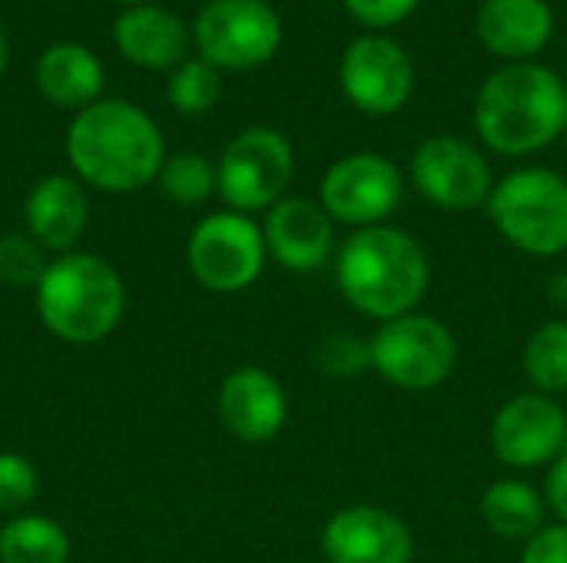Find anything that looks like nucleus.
Wrapping results in <instances>:
<instances>
[{
  "label": "nucleus",
  "mask_w": 567,
  "mask_h": 563,
  "mask_svg": "<svg viewBox=\"0 0 567 563\" xmlns=\"http://www.w3.org/2000/svg\"><path fill=\"white\" fill-rule=\"evenodd\" d=\"M66 159L80 183L103 192H136L156 183L166 143L146 110L126 100H96L66 126Z\"/></svg>",
  "instance_id": "obj_1"
},
{
  "label": "nucleus",
  "mask_w": 567,
  "mask_h": 563,
  "mask_svg": "<svg viewBox=\"0 0 567 563\" xmlns=\"http://www.w3.org/2000/svg\"><path fill=\"white\" fill-rule=\"evenodd\" d=\"M475 133L498 156H532L567 129V80L535 60L498 66L475 96Z\"/></svg>",
  "instance_id": "obj_2"
},
{
  "label": "nucleus",
  "mask_w": 567,
  "mask_h": 563,
  "mask_svg": "<svg viewBox=\"0 0 567 563\" xmlns=\"http://www.w3.org/2000/svg\"><path fill=\"white\" fill-rule=\"evenodd\" d=\"M336 279L342 299L365 319L389 322L415 312L432 282L429 252L395 226L355 229L339 249Z\"/></svg>",
  "instance_id": "obj_3"
},
{
  "label": "nucleus",
  "mask_w": 567,
  "mask_h": 563,
  "mask_svg": "<svg viewBox=\"0 0 567 563\" xmlns=\"http://www.w3.org/2000/svg\"><path fill=\"white\" fill-rule=\"evenodd\" d=\"M123 309L126 292L120 272L93 252L56 256L37 285L40 322L73 345L103 342L120 325Z\"/></svg>",
  "instance_id": "obj_4"
},
{
  "label": "nucleus",
  "mask_w": 567,
  "mask_h": 563,
  "mask_svg": "<svg viewBox=\"0 0 567 563\" xmlns=\"http://www.w3.org/2000/svg\"><path fill=\"white\" fill-rule=\"evenodd\" d=\"M495 229L522 252L551 259L567 252V183L542 166H525L495 183L488 196Z\"/></svg>",
  "instance_id": "obj_5"
},
{
  "label": "nucleus",
  "mask_w": 567,
  "mask_h": 563,
  "mask_svg": "<svg viewBox=\"0 0 567 563\" xmlns=\"http://www.w3.org/2000/svg\"><path fill=\"white\" fill-rule=\"evenodd\" d=\"M369 358L372 372L389 385L405 392H429L455 372L458 345L445 322L409 312L379 322L369 338Z\"/></svg>",
  "instance_id": "obj_6"
},
{
  "label": "nucleus",
  "mask_w": 567,
  "mask_h": 563,
  "mask_svg": "<svg viewBox=\"0 0 567 563\" xmlns=\"http://www.w3.org/2000/svg\"><path fill=\"white\" fill-rule=\"evenodd\" d=\"M296 173L292 143L269 126L243 129L216 163V192L233 212H269Z\"/></svg>",
  "instance_id": "obj_7"
},
{
  "label": "nucleus",
  "mask_w": 567,
  "mask_h": 563,
  "mask_svg": "<svg viewBox=\"0 0 567 563\" xmlns=\"http://www.w3.org/2000/svg\"><path fill=\"white\" fill-rule=\"evenodd\" d=\"M199 56L216 70H256L282 43V20L266 0H209L193 23Z\"/></svg>",
  "instance_id": "obj_8"
},
{
  "label": "nucleus",
  "mask_w": 567,
  "mask_h": 563,
  "mask_svg": "<svg viewBox=\"0 0 567 563\" xmlns=\"http://www.w3.org/2000/svg\"><path fill=\"white\" fill-rule=\"evenodd\" d=\"M266 239L262 226H256L243 212H213L203 222H196L186 262L199 285L209 292H243L249 289L266 265Z\"/></svg>",
  "instance_id": "obj_9"
},
{
  "label": "nucleus",
  "mask_w": 567,
  "mask_h": 563,
  "mask_svg": "<svg viewBox=\"0 0 567 563\" xmlns=\"http://www.w3.org/2000/svg\"><path fill=\"white\" fill-rule=\"evenodd\" d=\"M402 169L379 153H352L336 159L319 183V206L332 222L355 229L382 226L402 202Z\"/></svg>",
  "instance_id": "obj_10"
},
{
  "label": "nucleus",
  "mask_w": 567,
  "mask_h": 563,
  "mask_svg": "<svg viewBox=\"0 0 567 563\" xmlns=\"http://www.w3.org/2000/svg\"><path fill=\"white\" fill-rule=\"evenodd\" d=\"M342 96L365 116L399 113L415 90V63L385 33L355 37L339 60Z\"/></svg>",
  "instance_id": "obj_11"
},
{
  "label": "nucleus",
  "mask_w": 567,
  "mask_h": 563,
  "mask_svg": "<svg viewBox=\"0 0 567 563\" xmlns=\"http://www.w3.org/2000/svg\"><path fill=\"white\" fill-rule=\"evenodd\" d=\"M412 186L439 209L465 212L488 202L495 189L492 166L478 146L458 136H429L412 153Z\"/></svg>",
  "instance_id": "obj_12"
},
{
  "label": "nucleus",
  "mask_w": 567,
  "mask_h": 563,
  "mask_svg": "<svg viewBox=\"0 0 567 563\" xmlns=\"http://www.w3.org/2000/svg\"><path fill=\"white\" fill-rule=\"evenodd\" d=\"M567 411L548 395L508 398L492 421V451L508 468H542L565 455Z\"/></svg>",
  "instance_id": "obj_13"
},
{
  "label": "nucleus",
  "mask_w": 567,
  "mask_h": 563,
  "mask_svg": "<svg viewBox=\"0 0 567 563\" xmlns=\"http://www.w3.org/2000/svg\"><path fill=\"white\" fill-rule=\"evenodd\" d=\"M322 554L329 563H412L415 538L399 514L375 504H352L329 518Z\"/></svg>",
  "instance_id": "obj_14"
},
{
  "label": "nucleus",
  "mask_w": 567,
  "mask_h": 563,
  "mask_svg": "<svg viewBox=\"0 0 567 563\" xmlns=\"http://www.w3.org/2000/svg\"><path fill=\"white\" fill-rule=\"evenodd\" d=\"M262 239H266V252L289 272L322 269L336 246L329 212L319 202L299 196L279 199L266 212Z\"/></svg>",
  "instance_id": "obj_15"
},
{
  "label": "nucleus",
  "mask_w": 567,
  "mask_h": 563,
  "mask_svg": "<svg viewBox=\"0 0 567 563\" xmlns=\"http://www.w3.org/2000/svg\"><path fill=\"white\" fill-rule=\"evenodd\" d=\"M289 415L282 385L256 365L236 368L219 388V421L223 428L249 445L272 441Z\"/></svg>",
  "instance_id": "obj_16"
},
{
  "label": "nucleus",
  "mask_w": 567,
  "mask_h": 563,
  "mask_svg": "<svg viewBox=\"0 0 567 563\" xmlns=\"http://www.w3.org/2000/svg\"><path fill=\"white\" fill-rule=\"evenodd\" d=\"M475 33L488 53L508 63H528L551 43L555 13L548 0H482Z\"/></svg>",
  "instance_id": "obj_17"
},
{
  "label": "nucleus",
  "mask_w": 567,
  "mask_h": 563,
  "mask_svg": "<svg viewBox=\"0 0 567 563\" xmlns=\"http://www.w3.org/2000/svg\"><path fill=\"white\" fill-rule=\"evenodd\" d=\"M27 236H33L50 252H73L86 222H90V199L83 183L63 173L43 176L23 202Z\"/></svg>",
  "instance_id": "obj_18"
},
{
  "label": "nucleus",
  "mask_w": 567,
  "mask_h": 563,
  "mask_svg": "<svg viewBox=\"0 0 567 563\" xmlns=\"http://www.w3.org/2000/svg\"><path fill=\"white\" fill-rule=\"evenodd\" d=\"M113 43L120 56L140 70H176L186 60L189 30L173 10L159 3H143V7H126L116 17Z\"/></svg>",
  "instance_id": "obj_19"
},
{
  "label": "nucleus",
  "mask_w": 567,
  "mask_h": 563,
  "mask_svg": "<svg viewBox=\"0 0 567 563\" xmlns=\"http://www.w3.org/2000/svg\"><path fill=\"white\" fill-rule=\"evenodd\" d=\"M103 63L83 43H53L33 63L37 93L60 110H86L103 100Z\"/></svg>",
  "instance_id": "obj_20"
},
{
  "label": "nucleus",
  "mask_w": 567,
  "mask_h": 563,
  "mask_svg": "<svg viewBox=\"0 0 567 563\" xmlns=\"http://www.w3.org/2000/svg\"><path fill=\"white\" fill-rule=\"evenodd\" d=\"M545 498L515 478H502L482 494V521L502 541H532L545 528Z\"/></svg>",
  "instance_id": "obj_21"
},
{
  "label": "nucleus",
  "mask_w": 567,
  "mask_h": 563,
  "mask_svg": "<svg viewBox=\"0 0 567 563\" xmlns=\"http://www.w3.org/2000/svg\"><path fill=\"white\" fill-rule=\"evenodd\" d=\"M70 538L43 514H17L0 531V563H66Z\"/></svg>",
  "instance_id": "obj_22"
},
{
  "label": "nucleus",
  "mask_w": 567,
  "mask_h": 563,
  "mask_svg": "<svg viewBox=\"0 0 567 563\" xmlns=\"http://www.w3.org/2000/svg\"><path fill=\"white\" fill-rule=\"evenodd\" d=\"M525 375L538 395L567 392V322H545L525 345Z\"/></svg>",
  "instance_id": "obj_23"
},
{
  "label": "nucleus",
  "mask_w": 567,
  "mask_h": 563,
  "mask_svg": "<svg viewBox=\"0 0 567 563\" xmlns=\"http://www.w3.org/2000/svg\"><path fill=\"white\" fill-rule=\"evenodd\" d=\"M156 183L176 206H203L216 192V166L199 153H176L166 156Z\"/></svg>",
  "instance_id": "obj_24"
},
{
  "label": "nucleus",
  "mask_w": 567,
  "mask_h": 563,
  "mask_svg": "<svg viewBox=\"0 0 567 563\" xmlns=\"http://www.w3.org/2000/svg\"><path fill=\"white\" fill-rule=\"evenodd\" d=\"M219 93H223L219 70L209 66L203 56L183 60V63L173 70L169 83H166V100H169V106H173L176 113H183V116H199V113L213 110L216 100H219Z\"/></svg>",
  "instance_id": "obj_25"
},
{
  "label": "nucleus",
  "mask_w": 567,
  "mask_h": 563,
  "mask_svg": "<svg viewBox=\"0 0 567 563\" xmlns=\"http://www.w3.org/2000/svg\"><path fill=\"white\" fill-rule=\"evenodd\" d=\"M47 249L27 232L0 236V282L10 289H37L47 272Z\"/></svg>",
  "instance_id": "obj_26"
},
{
  "label": "nucleus",
  "mask_w": 567,
  "mask_h": 563,
  "mask_svg": "<svg viewBox=\"0 0 567 563\" xmlns=\"http://www.w3.org/2000/svg\"><path fill=\"white\" fill-rule=\"evenodd\" d=\"M40 491L37 468L13 451L0 455V514H20Z\"/></svg>",
  "instance_id": "obj_27"
},
{
  "label": "nucleus",
  "mask_w": 567,
  "mask_h": 563,
  "mask_svg": "<svg viewBox=\"0 0 567 563\" xmlns=\"http://www.w3.org/2000/svg\"><path fill=\"white\" fill-rule=\"evenodd\" d=\"M319 365L332 378H352L355 372L372 368L369 342H359L352 335H329L326 345L319 348Z\"/></svg>",
  "instance_id": "obj_28"
},
{
  "label": "nucleus",
  "mask_w": 567,
  "mask_h": 563,
  "mask_svg": "<svg viewBox=\"0 0 567 563\" xmlns=\"http://www.w3.org/2000/svg\"><path fill=\"white\" fill-rule=\"evenodd\" d=\"M342 3H346L349 17L355 23H362L369 33H382V30L409 20L422 0H342Z\"/></svg>",
  "instance_id": "obj_29"
},
{
  "label": "nucleus",
  "mask_w": 567,
  "mask_h": 563,
  "mask_svg": "<svg viewBox=\"0 0 567 563\" xmlns=\"http://www.w3.org/2000/svg\"><path fill=\"white\" fill-rule=\"evenodd\" d=\"M522 563H567V524L542 528L532 541H525Z\"/></svg>",
  "instance_id": "obj_30"
},
{
  "label": "nucleus",
  "mask_w": 567,
  "mask_h": 563,
  "mask_svg": "<svg viewBox=\"0 0 567 563\" xmlns=\"http://www.w3.org/2000/svg\"><path fill=\"white\" fill-rule=\"evenodd\" d=\"M545 504L551 508V514L567 524V451L561 458L551 461V471H548V484H545Z\"/></svg>",
  "instance_id": "obj_31"
},
{
  "label": "nucleus",
  "mask_w": 567,
  "mask_h": 563,
  "mask_svg": "<svg viewBox=\"0 0 567 563\" xmlns=\"http://www.w3.org/2000/svg\"><path fill=\"white\" fill-rule=\"evenodd\" d=\"M7 63H10V37H7V27L0 23V76H3Z\"/></svg>",
  "instance_id": "obj_32"
},
{
  "label": "nucleus",
  "mask_w": 567,
  "mask_h": 563,
  "mask_svg": "<svg viewBox=\"0 0 567 563\" xmlns=\"http://www.w3.org/2000/svg\"><path fill=\"white\" fill-rule=\"evenodd\" d=\"M116 3H123V7H143V3H150V0H116Z\"/></svg>",
  "instance_id": "obj_33"
}]
</instances>
